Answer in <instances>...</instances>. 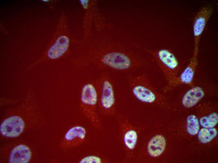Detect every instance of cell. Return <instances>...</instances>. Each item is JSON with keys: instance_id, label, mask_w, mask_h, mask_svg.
I'll use <instances>...</instances> for the list:
<instances>
[{"instance_id": "1", "label": "cell", "mask_w": 218, "mask_h": 163, "mask_svg": "<svg viewBox=\"0 0 218 163\" xmlns=\"http://www.w3.org/2000/svg\"><path fill=\"white\" fill-rule=\"evenodd\" d=\"M139 47L125 37L116 50H106L101 53L100 61L104 67L125 73L142 68L144 61L138 51Z\"/></svg>"}, {"instance_id": "2", "label": "cell", "mask_w": 218, "mask_h": 163, "mask_svg": "<svg viewBox=\"0 0 218 163\" xmlns=\"http://www.w3.org/2000/svg\"><path fill=\"white\" fill-rule=\"evenodd\" d=\"M147 51L153 56L164 74L168 83L167 88L177 86L179 64L173 53L165 48Z\"/></svg>"}, {"instance_id": "3", "label": "cell", "mask_w": 218, "mask_h": 163, "mask_svg": "<svg viewBox=\"0 0 218 163\" xmlns=\"http://www.w3.org/2000/svg\"><path fill=\"white\" fill-rule=\"evenodd\" d=\"M127 80L132 94L138 101L150 103L157 101L159 97L158 94L146 75L141 74L134 76L129 75Z\"/></svg>"}, {"instance_id": "4", "label": "cell", "mask_w": 218, "mask_h": 163, "mask_svg": "<svg viewBox=\"0 0 218 163\" xmlns=\"http://www.w3.org/2000/svg\"><path fill=\"white\" fill-rule=\"evenodd\" d=\"M97 92L100 110L102 113L110 114L114 110L115 103L114 91L111 79L104 75L98 83Z\"/></svg>"}, {"instance_id": "5", "label": "cell", "mask_w": 218, "mask_h": 163, "mask_svg": "<svg viewBox=\"0 0 218 163\" xmlns=\"http://www.w3.org/2000/svg\"><path fill=\"white\" fill-rule=\"evenodd\" d=\"M212 12L213 9L211 7H204L200 9L194 19L193 29L194 49H199V42L201 34Z\"/></svg>"}, {"instance_id": "6", "label": "cell", "mask_w": 218, "mask_h": 163, "mask_svg": "<svg viewBox=\"0 0 218 163\" xmlns=\"http://www.w3.org/2000/svg\"><path fill=\"white\" fill-rule=\"evenodd\" d=\"M24 127L23 119L18 116H13L5 119L1 124L0 132L6 137H15L23 131Z\"/></svg>"}, {"instance_id": "7", "label": "cell", "mask_w": 218, "mask_h": 163, "mask_svg": "<svg viewBox=\"0 0 218 163\" xmlns=\"http://www.w3.org/2000/svg\"><path fill=\"white\" fill-rule=\"evenodd\" d=\"M198 50H194L189 64L178 78V85L181 84L190 85L193 82L198 64Z\"/></svg>"}, {"instance_id": "8", "label": "cell", "mask_w": 218, "mask_h": 163, "mask_svg": "<svg viewBox=\"0 0 218 163\" xmlns=\"http://www.w3.org/2000/svg\"><path fill=\"white\" fill-rule=\"evenodd\" d=\"M80 100L82 104L88 107V108L95 110L98 100V94L93 85L88 83L83 86L81 91Z\"/></svg>"}, {"instance_id": "9", "label": "cell", "mask_w": 218, "mask_h": 163, "mask_svg": "<svg viewBox=\"0 0 218 163\" xmlns=\"http://www.w3.org/2000/svg\"><path fill=\"white\" fill-rule=\"evenodd\" d=\"M166 146V141L164 137L162 135L157 134L153 137L149 141L147 150L150 156L156 157L163 153Z\"/></svg>"}, {"instance_id": "10", "label": "cell", "mask_w": 218, "mask_h": 163, "mask_svg": "<svg viewBox=\"0 0 218 163\" xmlns=\"http://www.w3.org/2000/svg\"><path fill=\"white\" fill-rule=\"evenodd\" d=\"M31 154L29 147L20 145L15 147L12 150L9 158L11 163H27L31 157Z\"/></svg>"}, {"instance_id": "11", "label": "cell", "mask_w": 218, "mask_h": 163, "mask_svg": "<svg viewBox=\"0 0 218 163\" xmlns=\"http://www.w3.org/2000/svg\"><path fill=\"white\" fill-rule=\"evenodd\" d=\"M204 95V92L201 87H193L184 95L182 100V104L186 108L193 107L203 97Z\"/></svg>"}, {"instance_id": "12", "label": "cell", "mask_w": 218, "mask_h": 163, "mask_svg": "<svg viewBox=\"0 0 218 163\" xmlns=\"http://www.w3.org/2000/svg\"><path fill=\"white\" fill-rule=\"evenodd\" d=\"M69 43V40L67 37L62 36L59 37L48 50V56L52 59L60 57L66 52Z\"/></svg>"}, {"instance_id": "13", "label": "cell", "mask_w": 218, "mask_h": 163, "mask_svg": "<svg viewBox=\"0 0 218 163\" xmlns=\"http://www.w3.org/2000/svg\"><path fill=\"white\" fill-rule=\"evenodd\" d=\"M86 134V130L83 127L75 126L68 131L65 135V138L67 141H74L75 145H77L84 140Z\"/></svg>"}, {"instance_id": "14", "label": "cell", "mask_w": 218, "mask_h": 163, "mask_svg": "<svg viewBox=\"0 0 218 163\" xmlns=\"http://www.w3.org/2000/svg\"><path fill=\"white\" fill-rule=\"evenodd\" d=\"M124 144L129 152H132L136 146L138 138L137 131L132 127L127 128L123 134Z\"/></svg>"}, {"instance_id": "15", "label": "cell", "mask_w": 218, "mask_h": 163, "mask_svg": "<svg viewBox=\"0 0 218 163\" xmlns=\"http://www.w3.org/2000/svg\"><path fill=\"white\" fill-rule=\"evenodd\" d=\"M198 137L199 140L203 144L210 141L217 135V130L215 128H203L199 132Z\"/></svg>"}, {"instance_id": "16", "label": "cell", "mask_w": 218, "mask_h": 163, "mask_svg": "<svg viewBox=\"0 0 218 163\" xmlns=\"http://www.w3.org/2000/svg\"><path fill=\"white\" fill-rule=\"evenodd\" d=\"M200 129L199 120L194 115L189 116L187 119V131L191 135H195L199 132Z\"/></svg>"}, {"instance_id": "17", "label": "cell", "mask_w": 218, "mask_h": 163, "mask_svg": "<svg viewBox=\"0 0 218 163\" xmlns=\"http://www.w3.org/2000/svg\"><path fill=\"white\" fill-rule=\"evenodd\" d=\"M218 122V115L216 113H213L207 116L202 117L200 120V125L205 128H212Z\"/></svg>"}, {"instance_id": "18", "label": "cell", "mask_w": 218, "mask_h": 163, "mask_svg": "<svg viewBox=\"0 0 218 163\" xmlns=\"http://www.w3.org/2000/svg\"><path fill=\"white\" fill-rule=\"evenodd\" d=\"M101 160L99 157L95 155H89L83 158L79 161V163H101Z\"/></svg>"}, {"instance_id": "19", "label": "cell", "mask_w": 218, "mask_h": 163, "mask_svg": "<svg viewBox=\"0 0 218 163\" xmlns=\"http://www.w3.org/2000/svg\"><path fill=\"white\" fill-rule=\"evenodd\" d=\"M80 2L85 8H87L88 3L89 2L88 0H80Z\"/></svg>"}]
</instances>
